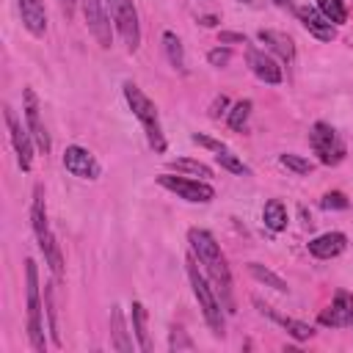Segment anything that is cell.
<instances>
[{"instance_id": "6da1fadb", "label": "cell", "mask_w": 353, "mask_h": 353, "mask_svg": "<svg viewBox=\"0 0 353 353\" xmlns=\"http://www.w3.org/2000/svg\"><path fill=\"white\" fill-rule=\"evenodd\" d=\"M188 240H191V249L199 257V262L213 276V282H216V287L221 293V304L229 312H235V306H232V273H229V265H227V260L221 254V246L216 243V238L207 229H196V227L188 232Z\"/></svg>"}, {"instance_id": "7a4b0ae2", "label": "cell", "mask_w": 353, "mask_h": 353, "mask_svg": "<svg viewBox=\"0 0 353 353\" xmlns=\"http://www.w3.org/2000/svg\"><path fill=\"white\" fill-rule=\"evenodd\" d=\"M31 221H34V232H36V243L53 271L56 279L64 276V257H61V249L50 232V224H47V207H45V194H42V185H36L34 191V207H31Z\"/></svg>"}, {"instance_id": "3957f363", "label": "cell", "mask_w": 353, "mask_h": 353, "mask_svg": "<svg viewBox=\"0 0 353 353\" xmlns=\"http://www.w3.org/2000/svg\"><path fill=\"white\" fill-rule=\"evenodd\" d=\"M188 279H191V287H194V295L199 301V309L210 326V331L216 337H227V323H224V312H221V301L216 298L213 287L207 284V279L202 276L199 265H196V254L188 257Z\"/></svg>"}, {"instance_id": "277c9868", "label": "cell", "mask_w": 353, "mask_h": 353, "mask_svg": "<svg viewBox=\"0 0 353 353\" xmlns=\"http://www.w3.org/2000/svg\"><path fill=\"white\" fill-rule=\"evenodd\" d=\"M124 100L130 105V111L135 113V119L144 124V133L149 138V146L155 152H166V138H163V130H160V119H157V108L155 102L135 86V83H124Z\"/></svg>"}, {"instance_id": "5b68a950", "label": "cell", "mask_w": 353, "mask_h": 353, "mask_svg": "<svg viewBox=\"0 0 353 353\" xmlns=\"http://www.w3.org/2000/svg\"><path fill=\"white\" fill-rule=\"evenodd\" d=\"M25 279H28V339H31V348L36 353H45L47 350V339H45V320H42L39 271H36L34 260L25 262Z\"/></svg>"}, {"instance_id": "8992f818", "label": "cell", "mask_w": 353, "mask_h": 353, "mask_svg": "<svg viewBox=\"0 0 353 353\" xmlns=\"http://www.w3.org/2000/svg\"><path fill=\"white\" fill-rule=\"evenodd\" d=\"M157 185H163L166 191L176 194L185 202H194V205H207L216 199V191L213 185H207L205 180H191V176H174V174H160L157 176Z\"/></svg>"}, {"instance_id": "52a82bcc", "label": "cell", "mask_w": 353, "mask_h": 353, "mask_svg": "<svg viewBox=\"0 0 353 353\" xmlns=\"http://www.w3.org/2000/svg\"><path fill=\"white\" fill-rule=\"evenodd\" d=\"M105 6L111 9V17L127 45L130 53L141 47V25H138V12L133 6V0H105Z\"/></svg>"}, {"instance_id": "ba28073f", "label": "cell", "mask_w": 353, "mask_h": 353, "mask_svg": "<svg viewBox=\"0 0 353 353\" xmlns=\"http://www.w3.org/2000/svg\"><path fill=\"white\" fill-rule=\"evenodd\" d=\"M309 144H312L315 155L320 157V163H326V166H337V163L345 157V144L339 141L337 130H334L331 124H326V122H317V124L312 127Z\"/></svg>"}, {"instance_id": "9c48e42d", "label": "cell", "mask_w": 353, "mask_h": 353, "mask_svg": "<svg viewBox=\"0 0 353 353\" xmlns=\"http://www.w3.org/2000/svg\"><path fill=\"white\" fill-rule=\"evenodd\" d=\"M3 119H6V127H9V135H12V144H14L20 168L31 171V166H34V135H31V130L23 127V122L14 116V111L9 105L3 108Z\"/></svg>"}, {"instance_id": "30bf717a", "label": "cell", "mask_w": 353, "mask_h": 353, "mask_svg": "<svg viewBox=\"0 0 353 353\" xmlns=\"http://www.w3.org/2000/svg\"><path fill=\"white\" fill-rule=\"evenodd\" d=\"M80 3H83V14H86V23H89V31L100 42V47L108 50L113 45V34H111V17L105 14V0H80Z\"/></svg>"}, {"instance_id": "8fae6325", "label": "cell", "mask_w": 353, "mask_h": 353, "mask_svg": "<svg viewBox=\"0 0 353 353\" xmlns=\"http://www.w3.org/2000/svg\"><path fill=\"white\" fill-rule=\"evenodd\" d=\"M64 168H67L72 176H80V180H97V176H100V163H97V157H94L89 149L78 146V144L67 146V152H64Z\"/></svg>"}, {"instance_id": "7c38bea8", "label": "cell", "mask_w": 353, "mask_h": 353, "mask_svg": "<svg viewBox=\"0 0 353 353\" xmlns=\"http://www.w3.org/2000/svg\"><path fill=\"white\" fill-rule=\"evenodd\" d=\"M23 97H25V119H28V130H31L36 146L47 155L53 144H50V135H47V130H45V124H42V116H39V100H36V91H34V89H25Z\"/></svg>"}, {"instance_id": "4fadbf2b", "label": "cell", "mask_w": 353, "mask_h": 353, "mask_svg": "<svg viewBox=\"0 0 353 353\" xmlns=\"http://www.w3.org/2000/svg\"><path fill=\"white\" fill-rule=\"evenodd\" d=\"M298 20H301V25H304L312 36H317L320 42H334V39H337L334 23H328L317 9H312V6H301V9H298Z\"/></svg>"}, {"instance_id": "5bb4252c", "label": "cell", "mask_w": 353, "mask_h": 353, "mask_svg": "<svg viewBox=\"0 0 353 353\" xmlns=\"http://www.w3.org/2000/svg\"><path fill=\"white\" fill-rule=\"evenodd\" d=\"M249 67H251V72L262 80V83H271V86H276V83H282V67L265 53V50H249Z\"/></svg>"}, {"instance_id": "9a60e30c", "label": "cell", "mask_w": 353, "mask_h": 353, "mask_svg": "<svg viewBox=\"0 0 353 353\" xmlns=\"http://www.w3.org/2000/svg\"><path fill=\"white\" fill-rule=\"evenodd\" d=\"M20 14L23 25L34 36H45L47 31V12H45V0H20Z\"/></svg>"}, {"instance_id": "2e32d148", "label": "cell", "mask_w": 353, "mask_h": 353, "mask_svg": "<svg viewBox=\"0 0 353 353\" xmlns=\"http://www.w3.org/2000/svg\"><path fill=\"white\" fill-rule=\"evenodd\" d=\"M345 246H348V238L342 232H326L309 243V251L317 260H331V257H339L345 251Z\"/></svg>"}, {"instance_id": "e0dca14e", "label": "cell", "mask_w": 353, "mask_h": 353, "mask_svg": "<svg viewBox=\"0 0 353 353\" xmlns=\"http://www.w3.org/2000/svg\"><path fill=\"white\" fill-rule=\"evenodd\" d=\"M320 323L323 326H334V328L350 326V295L348 293H337L334 304L320 312Z\"/></svg>"}, {"instance_id": "ac0fdd59", "label": "cell", "mask_w": 353, "mask_h": 353, "mask_svg": "<svg viewBox=\"0 0 353 353\" xmlns=\"http://www.w3.org/2000/svg\"><path fill=\"white\" fill-rule=\"evenodd\" d=\"M260 42H262L271 53H276L282 61L293 64V58H295V45H293V39H290L287 34H282V31H260Z\"/></svg>"}, {"instance_id": "d6986e66", "label": "cell", "mask_w": 353, "mask_h": 353, "mask_svg": "<svg viewBox=\"0 0 353 353\" xmlns=\"http://www.w3.org/2000/svg\"><path fill=\"white\" fill-rule=\"evenodd\" d=\"M111 331H113V348L122 350V353H130L133 350V339L127 334V326H124V315L119 306H111Z\"/></svg>"}, {"instance_id": "ffe728a7", "label": "cell", "mask_w": 353, "mask_h": 353, "mask_svg": "<svg viewBox=\"0 0 353 353\" xmlns=\"http://www.w3.org/2000/svg\"><path fill=\"white\" fill-rule=\"evenodd\" d=\"M133 331H135V339H138V348L144 353L152 350V337H149V328H146V309L141 301H133Z\"/></svg>"}, {"instance_id": "44dd1931", "label": "cell", "mask_w": 353, "mask_h": 353, "mask_svg": "<svg viewBox=\"0 0 353 353\" xmlns=\"http://www.w3.org/2000/svg\"><path fill=\"white\" fill-rule=\"evenodd\" d=\"M262 221H265L268 229L282 232V229L287 227V210H284V205H282L279 199H271V202L265 205V210H262Z\"/></svg>"}, {"instance_id": "7402d4cb", "label": "cell", "mask_w": 353, "mask_h": 353, "mask_svg": "<svg viewBox=\"0 0 353 353\" xmlns=\"http://www.w3.org/2000/svg\"><path fill=\"white\" fill-rule=\"evenodd\" d=\"M163 47H166V56H168L171 67L183 72V69H185V50H183V42L176 39V34L166 31V34H163Z\"/></svg>"}, {"instance_id": "603a6c76", "label": "cell", "mask_w": 353, "mask_h": 353, "mask_svg": "<svg viewBox=\"0 0 353 353\" xmlns=\"http://www.w3.org/2000/svg\"><path fill=\"white\" fill-rule=\"evenodd\" d=\"M249 273H251L257 282H262V284H268V287H273V290H279V293H287V290H290L282 276H276L271 268H265V265H260V262H249Z\"/></svg>"}, {"instance_id": "cb8c5ba5", "label": "cell", "mask_w": 353, "mask_h": 353, "mask_svg": "<svg viewBox=\"0 0 353 353\" xmlns=\"http://www.w3.org/2000/svg\"><path fill=\"white\" fill-rule=\"evenodd\" d=\"M171 171L176 174H194V176H213V168L202 160H191V157H180V160H171L168 163Z\"/></svg>"}, {"instance_id": "d4e9b609", "label": "cell", "mask_w": 353, "mask_h": 353, "mask_svg": "<svg viewBox=\"0 0 353 353\" xmlns=\"http://www.w3.org/2000/svg\"><path fill=\"white\" fill-rule=\"evenodd\" d=\"M317 12H320L328 23H334V25H342V23L348 20V12H345L342 0H317Z\"/></svg>"}, {"instance_id": "484cf974", "label": "cell", "mask_w": 353, "mask_h": 353, "mask_svg": "<svg viewBox=\"0 0 353 353\" xmlns=\"http://www.w3.org/2000/svg\"><path fill=\"white\" fill-rule=\"evenodd\" d=\"M45 301H47V315H50V334H53V342H56V345H61L58 312H56V290H53V284H45Z\"/></svg>"}, {"instance_id": "4316f807", "label": "cell", "mask_w": 353, "mask_h": 353, "mask_svg": "<svg viewBox=\"0 0 353 353\" xmlns=\"http://www.w3.org/2000/svg\"><path fill=\"white\" fill-rule=\"evenodd\" d=\"M251 100H240L232 111H229V127L232 130H243L246 124H249V116H251Z\"/></svg>"}, {"instance_id": "83f0119b", "label": "cell", "mask_w": 353, "mask_h": 353, "mask_svg": "<svg viewBox=\"0 0 353 353\" xmlns=\"http://www.w3.org/2000/svg\"><path fill=\"white\" fill-rule=\"evenodd\" d=\"M279 323L287 328V334L290 337H295L298 342H304V339H312L315 337V328L312 326H306V323H301V320H293V317H279Z\"/></svg>"}, {"instance_id": "f1b7e54d", "label": "cell", "mask_w": 353, "mask_h": 353, "mask_svg": "<svg viewBox=\"0 0 353 353\" xmlns=\"http://www.w3.org/2000/svg\"><path fill=\"white\" fill-rule=\"evenodd\" d=\"M168 348L171 350H176V353H180V350H196V345H194V339L183 331V328H171V337H168Z\"/></svg>"}, {"instance_id": "f546056e", "label": "cell", "mask_w": 353, "mask_h": 353, "mask_svg": "<svg viewBox=\"0 0 353 353\" xmlns=\"http://www.w3.org/2000/svg\"><path fill=\"white\" fill-rule=\"evenodd\" d=\"M279 163H282L284 168L295 171V174H309V171H312V163H309L306 157H301V155H293V152L282 155V157H279Z\"/></svg>"}, {"instance_id": "4dcf8cb0", "label": "cell", "mask_w": 353, "mask_h": 353, "mask_svg": "<svg viewBox=\"0 0 353 353\" xmlns=\"http://www.w3.org/2000/svg\"><path fill=\"white\" fill-rule=\"evenodd\" d=\"M216 157H218V163H221V166H224L227 171H232V174H249L246 163H243L240 157H235V155H232L229 149H221V152H218Z\"/></svg>"}, {"instance_id": "1f68e13d", "label": "cell", "mask_w": 353, "mask_h": 353, "mask_svg": "<svg viewBox=\"0 0 353 353\" xmlns=\"http://www.w3.org/2000/svg\"><path fill=\"white\" fill-rule=\"evenodd\" d=\"M320 207H326V210H345V207H348V199H345V194L331 191V194H326V196L320 199Z\"/></svg>"}, {"instance_id": "d6a6232c", "label": "cell", "mask_w": 353, "mask_h": 353, "mask_svg": "<svg viewBox=\"0 0 353 353\" xmlns=\"http://www.w3.org/2000/svg\"><path fill=\"white\" fill-rule=\"evenodd\" d=\"M207 61H210L213 67H227V64L232 61V53H229V47H216V50L207 53Z\"/></svg>"}, {"instance_id": "836d02e7", "label": "cell", "mask_w": 353, "mask_h": 353, "mask_svg": "<svg viewBox=\"0 0 353 353\" xmlns=\"http://www.w3.org/2000/svg\"><path fill=\"white\" fill-rule=\"evenodd\" d=\"M191 141H194V144H199V146H207V149H213L216 155H218L221 149H227V146H224L221 141H213V138H207V135H202V133H196V135H194Z\"/></svg>"}, {"instance_id": "e575fe53", "label": "cell", "mask_w": 353, "mask_h": 353, "mask_svg": "<svg viewBox=\"0 0 353 353\" xmlns=\"http://www.w3.org/2000/svg\"><path fill=\"white\" fill-rule=\"evenodd\" d=\"M221 45H246V36L232 34V31H221Z\"/></svg>"}, {"instance_id": "d590c367", "label": "cell", "mask_w": 353, "mask_h": 353, "mask_svg": "<svg viewBox=\"0 0 353 353\" xmlns=\"http://www.w3.org/2000/svg\"><path fill=\"white\" fill-rule=\"evenodd\" d=\"M227 105H229V100H227L224 94H221V97H216V102H213V108H210V116H213V119H218V116L224 113V108H227Z\"/></svg>"}, {"instance_id": "8d00e7d4", "label": "cell", "mask_w": 353, "mask_h": 353, "mask_svg": "<svg viewBox=\"0 0 353 353\" xmlns=\"http://www.w3.org/2000/svg\"><path fill=\"white\" fill-rule=\"evenodd\" d=\"M61 9H64L67 17H72L75 14V0H61Z\"/></svg>"}, {"instance_id": "74e56055", "label": "cell", "mask_w": 353, "mask_h": 353, "mask_svg": "<svg viewBox=\"0 0 353 353\" xmlns=\"http://www.w3.org/2000/svg\"><path fill=\"white\" fill-rule=\"evenodd\" d=\"M216 23H218V20H216V17H205V20H202V25H207V28H213V25H216Z\"/></svg>"}, {"instance_id": "f35d334b", "label": "cell", "mask_w": 353, "mask_h": 353, "mask_svg": "<svg viewBox=\"0 0 353 353\" xmlns=\"http://www.w3.org/2000/svg\"><path fill=\"white\" fill-rule=\"evenodd\" d=\"M273 3H276V6H290L293 0H273Z\"/></svg>"}, {"instance_id": "ab89813d", "label": "cell", "mask_w": 353, "mask_h": 353, "mask_svg": "<svg viewBox=\"0 0 353 353\" xmlns=\"http://www.w3.org/2000/svg\"><path fill=\"white\" fill-rule=\"evenodd\" d=\"M350 326H353V295H350Z\"/></svg>"}, {"instance_id": "60d3db41", "label": "cell", "mask_w": 353, "mask_h": 353, "mask_svg": "<svg viewBox=\"0 0 353 353\" xmlns=\"http://www.w3.org/2000/svg\"><path fill=\"white\" fill-rule=\"evenodd\" d=\"M240 3H249V0H240Z\"/></svg>"}]
</instances>
